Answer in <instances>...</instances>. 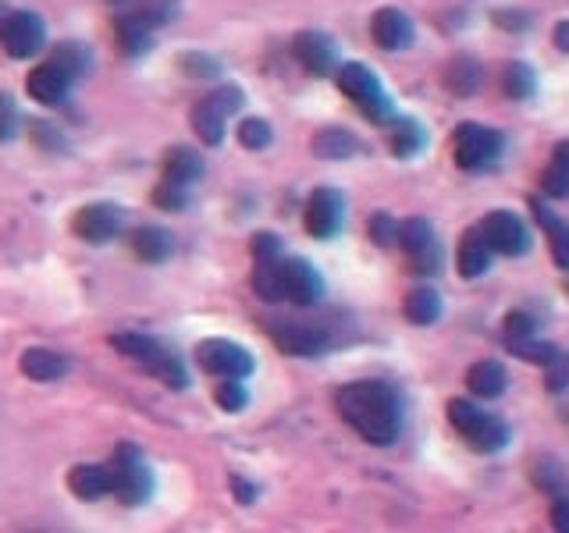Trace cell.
<instances>
[{"label": "cell", "mask_w": 569, "mask_h": 533, "mask_svg": "<svg viewBox=\"0 0 569 533\" xmlns=\"http://www.w3.org/2000/svg\"><path fill=\"white\" fill-rule=\"evenodd\" d=\"M335 406L341 420L378 449H388L403 434V402H398L395 387L384 381H356L338 387Z\"/></svg>", "instance_id": "cell-1"}, {"label": "cell", "mask_w": 569, "mask_h": 533, "mask_svg": "<svg viewBox=\"0 0 569 533\" xmlns=\"http://www.w3.org/2000/svg\"><path fill=\"white\" fill-rule=\"evenodd\" d=\"M445 413H449V424L463 434V441L480 455L502 452L512 441V430L506 427V420H498L495 413L474 406L469 398H452Z\"/></svg>", "instance_id": "cell-2"}, {"label": "cell", "mask_w": 569, "mask_h": 533, "mask_svg": "<svg viewBox=\"0 0 569 533\" xmlns=\"http://www.w3.org/2000/svg\"><path fill=\"white\" fill-rule=\"evenodd\" d=\"M111 345L125 359H136V363H142L156 381H164L167 387H175V392L189 387V373H185V363L171 349H164L161 341H153L147 335H128V331H125V335H114Z\"/></svg>", "instance_id": "cell-3"}, {"label": "cell", "mask_w": 569, "mask_h": 533, "mask_svg": "<svg viewBox=\"0 0 569 533\" xmlns=\"http://www.w3.org/2000/svg\"><path fill=\"white\" fill-rule=\"evenodd\" d=\"M335 79H338V90L346 93L370 121H374V125H388L392 121V100H388V93H384L381 79L367 65H356V61L338 65Z\"/></svg>", "instance_id": "cell-4"}, {"label": "cell", "mask_w": 569, "mask_h": 533, "mask_svg": "<svg viewBox=\"0 0 569 533\" xmlns=\"http://www.w3.org/2000/svg\"><path fill=\"white\" fill-rule=\"evenodd\" d=\"M111 473H114V495H118L121 506H142V501H150L153 470L136 444H118Z\"/></svg>", "instance_id": "cell-5"}, {"label": "cell", "mask_w": 569, "mask_h": 533, "mask_svg": "<svg viewBox=\"0 0 569 533\" xmlns=\"http://www.w3.org/2000/svg\"><path fill=\"white\" fill-rule=\"evenodd\" d=\"M502 150H506L502 132L474 125V121L460 125L455 128V136H452V157L463 171H484V167L498 164Z\"/></svg>", "instance_id": "cell-6"}, {"label": "cell", "mask_w": 569, "mask_h": 533, "mask_svg": "<svg viewBox=\"0 0 569 533\" xmlns=\"http://www.w3.org/2000/svg\"><path fill=\"white\" fill-rule=\"evenodd\" d=\"M196 359L199 367L207 373H218V378H249L256 359L249 349H242V345L228 341V338H210L196 349Z\"/></svg>", "instance_id": "cell-7"}, {"label": "cell", "mask_w": 569, "mask_h": 533, "mask_svg": "<svg viewBox=\"0 0 569 533\" xmlns=\"http://www.w3.org/2000/svg\"><path fill=\"white\" fill-rule=\"evenodd\" d=\"M303 224L313 239H335L346 224V196L338 189H313V196L306 199V213Z\"/></svg>", "instance_id": "cell-8"}, {"label": "cell", "mask_w": 569, "mask_h": 533, "mask_svg": "<svg viewBox=\"0 0 569 533\" xmlns=\"http://www.w3.org/2000/svg\"><path fill=\"white\" fill-rule=\"evenodd\" d=\"M477 228L484 232V239H488V246L495 253H502V256H526L531 253V232H526V224L512 210H495Z\"/></svg>", "instance_id": "cell-9"}, {"label": "cell", "mask_w": 569, "mask_h": 533, "mask_svg": "<svg viewBox=\"0 0 569 533\" xmlns=\"http://www.w3.org/2000/svg\"><path fill=\"white\" fill-rule=\"evenodd\" d=\"M0 43H4V50L11 57L25 61V57L43 50V43H47V25H43V19L33 11H11V19L4 22V28H0Z\"/></svg>", "instance_id": "cell-10"}, {"label": "cell", "mask_w": 569, "mask_h": 533, "mask_svg": "<svg viewBox=\"0 0 569 533\" xmlns=\"http://www.w3.org/2000/svg\"><path fill=\"white\" fill-rule=\"evenodd\" d=\"M292 50H295V61L303 65L310 76H317V79L335 76L338 65H341L335 39L327 33H317V28H306V33H299L295 43H292Z\"/></svg>", "instance_id": "cell-11"}, {"label": "cell", "mask_w": 569, "mask_h": 533, "mask_svg": "<svg viewBox=\"0 0 569 533\" xmlns=\"http://www.w3.org/2000/svg\"><path fill=\"white\" fill-rule=\"evenodd\" d=\"M71 232H76L82 242H90V246H107V242H114L121 232V213L111 204H90L76 213Z\"/></svg>", "instance_id": "cell-12"}, {"label": "cell", "mask_w": 569, "mask_h": 533, "mask_svg": "<svg viewBox=\"0 0 569 533\" xmlns=\"http://www.w3.org/2000/svg\"><path fill=\"white\" fill-rule=\"evenodd\" d=\"M281 285L284 299L295 302V306H313V302L324 299V278L306 260H281Z\"/></svg>", "instance_id": "cell-13"}, {"label": "cell", "mask_w": 569, "mask_h": 533, "mask_svg": "<svg viewBox=\"0 0 569 533\" xmlns=\"http://www.w3.org/2000/svg\"><path fill=\"white\" fill-rule=\"evenodd\" d=\"M370 36H374V43L381 50L388 54H398L413 47V39H417V28H413V19L406 11L398 8H381L374 14V22H370Z\"/></svg>", "instance_id": "cell-14"}, {"label": "cell", "mask_w": 569, "mask_h": 533, "mask_svg": "<svg viewBox=\"0 0 569 533\" xmlns=\"http://www.w3.org/2000/svg\"><path fill=\"white\" fill-rule=\"evenodd\" d=\"M270 338L284 352V356H303V359H313V356H324L332 345H327V335L310 324H275L270 327Z\"/></svg>", "instance_id": "cell-15"}, {"label": "cell", "mask_w": 569, "mask_h": 533, "mask_svg": "<svg viewBox=\"0 0 569 533\" xmlns=\"http://www.w3.org/2000/svg\"><path fill=\"white\" fill-rule=\"evenodd\" d=\"M491 260H495V250L488 246V239H484L480 228H469L460 242V256H455V267L466 281L474 278H484V274L491 270Z\"/></svg>", "instance_id": "cell-16"}, {"label": "cell", "mask_w": 569, "mask_h": 533, "mask_svg": "<svg viewBox=\"0 0 569 533\" xmlns=\"http://www.w3.org/2000/svg\"><path fill=\"white\" fill-rule=\"evenodd\" d=\"M68 491L79 501H100L104 495H114V473L111 466H76L68 473Z\"/></svg>", "instance_id": "cell-17"}, {"label": "cell", "mask_w": 569, "mask_h": 533, "mask_svg": "<svg viewBox=\"0 0 569 533\" xmlns=\"http://www.w3.org/2000/svg\"><path fill=\"white\" fill-rule=\"evenodd\" d=\"M68 85H71V79L65 76V71H57L50 61L39 65V68H33V71H28V79H25L28 96H33L36 104H47V107L61 104V100L68 96Z\"/></svg>", "instance_id": "cell-18"}, {"label": "cell", "mask_w": 569, "mask_h": 533, "mask_svg": "<svg viewBox=\"0 0 569 533\" xmlns=\"http://www.w3.org/2000/svg\"><path fill=\"white\" fill-rule=\"evenodd\" d=\"M466 387H469V395H477L484 402L502 398L509 387V373L502 363H495V359H480V363L466 370Z\"/></svg>", "instance_id": "cell-19"}, {"label": "cell", "mask_w": 569, "mask_h": 533, "mask_svg": "<svg viewBox=\"0 0 569 533\" xmlns=\"http://www.w3.org/2000/svg\"><path fill=\"white\" fill-rule=\"evenodd\" d=\"M22 373H25L28 381H39V384L61 381L65 373H68V359H65L61 352H54V349H43V345H33V349L22 352Z\"/></svg>", "instance_id": "cell-20"}, {"label": "cell", "mask_w": 569, "mask_h": 533, "mask_svg": "<svg viewBox=\"0 0 569 533\" xmlns=\"http://www.w3.org/2000/svg\"><path fill=\"white\" fill-rule=\"evenodd\" d=\"M531 210H534V218L537 224L545 228V235H548V246H551V260L559 264L562 270H569V224L562 218H555V213L541 204L537 196H531Z\"/></svg>", "instance_id": "cell-21"}, {"label": "cell", "mask_w": 569, "mask_h": 533, "mask_svg": "<svg viewBox=\"0 0 569 533\" xmlns=\"http://www.w3.org/2000/svg\"><path fill=\"white\" fill-rule=\"evenodd\" d=\"M153 28L139 19V14H121L118 22H114V43H118V50L125 57H142L150 47H153Z\"/></svg>", "instance_id": "cell-22"}, {"label": "cell", "mask_w": 569, "mask_h": 533, "mask_svg": "<svg viewBox=\"0 0 569 533\" xmlns=\"http://www.w3.org/2000/svg\"><path fill=\"white\" fill-rule=\"evenodd\" d=\"M310 150L317 153L321 161H349V157H356V150H360V139L346 132V128H321V132L313 136Z\"/></svg>", "instance_id": "cell-23"}, {"label": "cell", "mask_w": 569, "mask_h": 533, "mask_svg": "<svg viewBox=\"0 0 569 533\" xmlns=\"http://www.w3.org/2000/svg\"><path fill=\"white\" fill-rule=\"evenodd\" d=\"M441 82H445V90L452 96H474L484 82V68L474 61V57H455V61H449Z\"/></svg>", "instance_id": "cell-24"}, {"label": "cell", "mask_w": 569, "mask_h": 533, "mask_svg": "<svg viewBox=\"0 0 569 533\" xmlns=\"http://www.w3.org/2000/svg\"><path fill=\"white\" fill-rule=\"evenodd\" d=\"M132 250L142 264H164L171 260V253H175V239L164 228H139L132 235Z\"/></svg>", "instance_id": "cell-25"}, {"label": "cell", "mask_w": 569, "mask_h": 533, "mask_svg": "<svg viewBox=\"0 0 569 533\" xmlns=\"http://www.w3.org/2000/svg\"><path fill=\"white\" fill-rule=\"evenodd\" d=\"M164 178L178 182V185L189 189V185H196L199 178H204V157H199L196 150H189V147H175L164 161Z\"/></svg>", "instance_id": "cell-26"}, {"label": "cell", "mask_w": 569, "mask_h": 533, "mask_svg": "<svg viewBox=\"0 0 569 533\" xmlns=\"http://www.w3.org/2000/svg\"><path fill=\"white\" fill-rule=\"evenodd\" d=\"M224 121H228V114L213 104L210 96H204L193 107V128H196V136L207 142V147H221L224 142Z\"/></svg>", "instance_id": "cell-27"}, {"label": "cell", "mask_w": 569, "mask_h": 533, "mask_svg": "<svg viewBox=\"0 0 569 533\" xmlns=\"http://www.w3.org/2000/svg\"><path fill=\"white\" fill-rule=\"evenodd\" d=\"M406 321L417 324V327H431L441 321V296L434 292V288H413V292L406 296Z\"/></svg>", "instance_id": "cell-28"}, {"label": "cell", "mask_w": 569, "mask_h": 533, "mask_svg": "<svg viewBox=\"0 0 569 533\" xmlns=\"http://www.w3.org/2000/svg\"><path fill=\"white\" fill-rule=\"evenodd\" d=\"M47 61L57 68V71H65V76L76 82V79H82L85 71H90V65H93V54L82 47V43H57V47L50 50V57Z\"/></svg>", "instance_id": "cell-29"}, {"label": "cell", "mask_w": 569, "mask_h": 533, "mask_svg": "<svg viewBox=\"0 0 569 533\" xmlns=\"http://www.w3.org/2000/svg\"><path fill=\"white\" fill-rule=\"evenodd\" d=\"M388 125H392L388 142H392V153H395V157H403V161H409V157H417V153L423 150L427 132H423V128H420L417 121H413V118H392Z\"/></svg>", "instance_id": "cell-30"}, {"label": "cell", "mask_w": 569, "mask_h": 533, "mask_svg": "<svg viewBox=\"0 0 569 533\" xmlns=\"http://www.w3.org/2000/svg\"><path fill=\"white\" fill-rule=\"evenodd\" d=\"M253 292L264 302H281L284 299V285H281V256L275 260H256L253 270Z\"/></svg>", "instance_id": "cell-31"}, {"label": "cell", "mask_w": 569, "mask_h": 533, "mask_svg": "<svg viewBox=\"0 0 569 533\" xmlns=\"http://www.w3.org/2000/svg\"><path fill=\"white\" fill-rule=\"evenodd\" d=\"M502 90H506L509 100H531L534 90H537V76H534V68H531V65H523V61L506 65Z\"/></svg>", "instance_id": "cell-32"}, {"label": "cell", "mask_w": 569, "mask_h": 533, "mask_svg": "<svg viewBox=\"0 0 569 533\" xmlns=\"http://www.w3.org/2000/svg\"><path fill=\"white\" fill-rule=\"evenodd\" d=\"M431 242H434V228H431V221H427V218H409V221L398 224V242H395V246H403L409 256L427 250Z\"/></svg>", "instance_id": "cell-33"}, {"label": "cell", "mask_w": 569, "mask_h": 533, "mask_svg": "<svg viewBox=\"0 0 569 533\" xmlns=\"http://www.w3.org/2000/svg\"><path fill=\"white\" fill-rule=\"evenodd\" d=\"M509 352L523 359V363H534V367H551L559 359V349L551 341H534V338H523V341H509Z\"/></svg>", "instance_id": "cell-34"}, {"label": "cell", "mask_w": 569, "mask_h": 533, "mask_svg": "<svg viewBox=\"0 0 569 533\" xmlns=\"http://www.w3.org/2000/svg\"><path fill=\"white\" fill-rule=\"evenodd\" d=\"M213 398H218V406H221L224 413H242V409H246V402H249L246 387H242L239 378H224V381L218 384V392H213Z\"/></svg>", "instance_id": "cell-35"}, {"label": "cell", "mask_w": 569, "mask_h": 533, "mask_svg": "<svg viewBox=\"0 0 569 533\" xmlns=\"http://www.w3.org/2000/svg\"><path fill=\"white\" fill-rule=\"evenodd\" d=\"M367 235H370L374 246L388 250V246H395V242H398V221L392 218V213H374L370 224H367Z\"/></svg>", "instance_id": "cell-36"}, {"label": "cell", "mask_w": 569, "mask_h": 533, "mask_svg": "<svg viewBox=\"0 0 569 533\" xmlns=\"http://www.w3.org/2000/svg\"><path fill=\"white\" fill-rule=\"evenodd\" d=\"M270 139H275V136H270V125L264 118H246L239 125V142L246 150H267Z\"/></svg>", "instance_id": "cell-37"}, {"label": "cell", "mask_w": 569, "mask_h": 533, "mask_svg": "<svg viewBox=\"0 0 569 533\" xmlns=\"http://www.w3.org/2000/svg\"><path fill=\"white\" fill-rule=\"evenodd\" d=\"M185 199H189V189H185V185H178V182H161L153 189V204L161 207V210H171V213H178V210H185Z\"/></svg>", "instance_id": "cell-38"}, {"label": "cell", "mask_w": 569, "mask_h": 533, "mask_svg": "<svg viewBox=\"0 0 569 533\" xmlns=\"http://www.w3.org/2000/svg\"><path fill=\"white\" fill-rule=\"evenodd\" d=\"M178 65H182L185 76H193V79H218L221 76V65L207 54H182Z\"/></svg>", "instance_id": "cell-39"}, {"label": "cell", "mask_w": 569, "mask_h": 533, "mask_svg": "<svg viewBox=\"0 0 569 533\" xmlns=\"http://www.w3.org/2000/svg\"><path fill=\"white\" fill-rule=\"evenodd\" d=\"M534 331H537V321L531 313H523V310H512L506 316V324H502V335L506 341H523V338H534Z\"/></svg>", "instance_id": "cell-40"}, {"label": "cell", "mask_w": 569, "mask_h": 533, "mask_svg": "<svg viewBox=\"0 0 569 533\" xmlns=\"http://www.w3.org/2000/svg\"><path fill=\"white\" fill-rule=\"evenodd\" d=\"M136 14H139V19L147 22L150 28H156V25H167V22L178 19V4H175V0H150V4L139 8Z\"/></svg>", "instance_id": "cell-41"}, {"label": "cell", "mask_w": 569, "mask_h": 533, "mask_svg": "<svg viewBox=\"0 0 569 533\" xmlns=\"http://www.w3.org/2000/svg\"><path fill=\"white\" fill-rule=\"evenodd\" d=\"M541 193L551 196V199H569V175L555 161L541 171Z\"/></svg>", "instance_id": "cell-42"}, {"label": "cell", "mask_w": 569, "mask_h": 533, "mask_svg": "<svg viewBox=\"0 0 569 533\" xmlns=\"http://www.w3.org/2000/svg\"><path fill=\"white\" fill-rule=\"evenodd\" d=\"M19 125H22V114L14 107L11 93H0V142H11L19 136Z\"/></svg>", "instance_id": "cell-43"}, {"label": "cell", "mask_w": 569, "mask_h": 533, "mask_svg": "<svg viewBox=\"0 0 569 533\" xmlns=\"http://www.w3.org/2000/svg\"><path fill=\"white\" fill-rule=\"evenodd\" d=\"M281 256V239L270 235V232H260L253 239V260H275Z\"/></svg>", "instance_id": "cell-44"}, {"label": "cell", "mask_w": 569, "mask_h": 533, "mask_svg": "<svg viewBox=\"0 0 569 533\" xmlns=\"http://www.w3.org/2000/svg\"><path fill=\"white\" fill-rule=\"evenodd\" d=\"M534 480L541 484V487H545V491L548 495H559L562 491V473H559V466H555V463H541L537 470H534Z\"/></svg>", "instance_id": "cell-45"}, {"label": "cell", "mask_w": 569, "mask_h": 533, "mask_svg": "<svg viewBox=\"0 0 569 533\" xmlns=\"http://www.w3.org/2000/svg\"><path fill=\"white\" fill-rule=\"evenodd\" d=\"M545 384H548V392H566V387H569V356L559 352V359H555V363L548 367Z\"/></svg>", "instance_id": "cell-46"}, {"label": "cell", "mask_w": 569, "mask_h": 533, "mask_svg": "<svg viewBox=\"0 0 569 533\" xmlns=\"http://www.w3.org/2000/svg\"><path fill=\"white\" fill-rule=\"evenodd\" d=\"M409 260H413V267H417L420 274H434V270H441V250H438V242H431V246L420 250V253H413Z\"/></svg>", "instance_id": "cell-47"}, {"label": "cell", "mask_w": 569, "mask_h": 533, "mask_svg": "<svg viewBox=\"0 0 569 533\" xmlns=\"http://www.w3.org/2000/svg\"><path fill=\"white\" fill-rule=\"evenodd\" d=\"M210 100H213V104H218L224 114H235V111L242 107V93L235 90V85H221V90L210 93Z\"/></svg>", "instance_id": "cell-48"}, {"label": "cell", "mask_w": 569, "mask_h": 533, "mask_svg": "<svg viewBox=\"0 0 569 533\" xmlns=\"http://www.w3.org/2000/svg\"><path fill=\"white\" fill-rule=\"evenodd\" d=\"M551 526L562 530V533H569V498H559V501L551 506Z\"/></svg>", "instance_id": "cell-49"}, {"label": "cell", "mask_w": 569, "mask_h": 533, "mask_svg": "<svg viewBox=\"0 0 569 533\" xmlns=\"http://www.w3.org/2000/svg\"><path fill=\"white\" fill-rule=\"evenodd\" d=\"M232 487H235V501H239V506H253V501H256V487L249 480L232 477Z\"/></svg>", "instance_id": "cell-50"}, {"label": "cell", "mask_w": 569, "mask_h": 533, "mask_svg": "<svg viewBox=\"0 0 569 533\" xmlns=\"http://www.w3.org/2000/svg\"><path fill=\"white\" fill-rule=\"evenodd\" d=\"M551 43H555V50L569 54V22H559V25H555V33H551Z\"/></svg>", "instance_id": "cell-51"}, {"label": "cell", "mask_w": 569, "mask_h": 533, "mask_svg": "<svg viewBox=\"0 0 569 533\" xmlns=\"http://www.w3.org/2000/svg\"><path fill=\"white\" fill-rule=\"evenodd\" d=\"M495 22L506 25V28H526V14H506V11H498Z\"/></svg>", "instance_id": "cell-52"}, {"label": "cell", "mask_w": 569, "mask_h": 533, "mask_svg": "<svg viewBox=\"0 0 569 533\" xmlns=\"http://www.w3.org/2000/svg\"><path fill=\"white\" fill-rule=\"evenodd\" d=\"M555 164H559V167L566 171V175H569V139L555 147Z\"/></svg>", "instance_id": "cell-53"}, {"label": "cell", "mask_w": 569, "mask_h": 533, "mask_svg": "<svg viewBox=\"0 0 569 533\" xmlns=\"http://www.w3.org/2000/svg\"><path fill=\"white\" fill-rule=\"evenodd\" d=\"M11 19V8L4 4V0H0V28H4V22Z\"/></svg>", "instance_id": "cell-54"}, {"label": "cell", "mask_w": 569, "mask_h": 533, "mask_svg": "<svg viewBox=\"0 0 569 533\" xmlns=\"http://www.w3.org/2000/svg\"><path fill=\"white\" fill-rule=\"evenodd\" d=\"M114 4H128V0H114Z\"/></svg>", "instance_id": "cell-55"}, {"label": "cell", "mask_w": 569, "mask_h": 533, "mask_svg": "<svg viewBox=\"0 0 569 533\" xmlns=\"http://www.w3.org/2000/svg\"><path fill=\"white\" fill-rule=\"evenodd\" d=\"M566 296H569V285H566Z\"/></svg>", "instance_id": "cell-56"}]
</instances>
